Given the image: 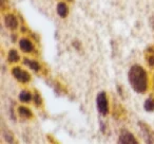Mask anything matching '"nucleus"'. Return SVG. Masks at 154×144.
<instances>
[{
    "label": "nucleus",
    "instance_id": "dca6fc26",
    "mask_svg": "<svg viewBox=\"0 0 154 144\" xmlns=\"http://www.w3.org/2000/svg\"><path fill=\"white\" fill-rule=\"evenodd\" d=\"M148 64L150 67H154V55L153 54H150L149 57H148Z\"/></svg>",
    "mask_w": 154,
    "mask_h": 144
},
{
    "label": "nucleus",
    "instance_id": "f257e3e1",
    "mask_svg": "<svg viewBox=\"0 0 154 144\" xmlns=\"http://www.w3.org/2000/svg\"><path fill=\"white\" fill-rule=\"evenodd\" d=\"M129 82L133 90L137 93H145L148 89V74L139 65H134L129 70Z\"/></svg>",
    "mask_w": 154,
    "mask_h": 144
},
{
    "label": "nucleus",
    "instance_id": "9d476101",
    "mask_svg": "<svg viewBox=\"0 0 154 144\" xmlns=\"http://www.w3.org/2000/svg\"><path fill=\"white\" fill-rule=\"evenodd\" d=\"M56 11H57L58 16H60L61 18H66L69 14V8L64 2H58Z\"/></svg>",
    "mask_w": 154,
    "mask_h": 144
},
{
    "label": "nucleus",
    "instance_id": "39448f33",
    "mask_svg": "<svg viewBox=\"0 0 154 144\" xmlns=\"http://www.w3.org/2000/svg\"><path fill=\"white\" fill-rule=\"evenodd\" d=\"M118 143L122 144H136L137 140L130 131L128 130H122L118 138Z\"/></svg>",
    "mask_w": 154,
    "mask_h": 144
},
{
    "label": "nucleus",
    "instance_id": "6e6552de",
    "mask_svg": "<svg viewBox=\"0 0 154 144\" xmlns=\"http://www.w3.org/2000/svg\"><path fill=\"white\" fill-rule=\"evenodd\" d=\"M139 125H140V127H141V130H143V137H145L146 141H147L148 143H152V142H153V131H152L146 124L140 123Z\"/></svg>",
    "mask_w": 154,
    "mask_h": 144
},
{
    "label": "nucleus",
    "instance_id": "2eb2a0df",
    "mask_svg": "<svg viewBox=\"0 0 154 144\" xmlns=\"http://www.w3.org/2000/svg\"><path fill=\"white\" fill-rule=\"evenodd\" d=\"M3 137H5V140L7 142H14V137L12 136V133H10V131H5V133H3Z\"/></svg>",
    "mask_w": 154,
    "mask_h": 144
},
{
    "label": "nucleus",
    "instance_id": "423d86ee",
    "mask_svg": "<svg viewBox=\"0 0 154 144\" xmlns=\"http://www.w3.org/2000/svg\"><path fill=\"white\" fill-rule=\"evenodd\" d=\"M19 48L23 53H32L35 50V46L32 41L26 37H22L19 40Z\"/></svg>",
    "mask_w": 154,
    "mask_h": 144
},
{
    "label": "nucleus",
    "instance_id": "f3484780",
    "mask_svg": "<svg viewBox=\"0 0 154 144\" xmlns=\"http://www.w3.org/2000/svg\"><path fill=\"white\" fill-rule=\"evenodd\" d=\"M68 1H72V0H68Z\"/></svg>",
    "mask_w": 154,
    "mask_h": 144
},
{
    "label": "nucleus",
    "instance_id": "0eeeda50",
    "mask_svg": "<svg viewBox=\"0 0 154 144\" xmlns=\"http://www.w3.org/2000/svg\"><path fill=\"white\" fill-rule=\"evenodd\" d=\"M23 65H26L29 68L34 72H39L41 70V66L37 60L34 59H29V58H24L23 59Z\"/></svg>",
    "mask_w": 154,
    "mask_h": 144
},
{
    "label": "nucleus",
    "instance_id": "9b49d317",
    "mask_svg": "<svg viewBox=\"0 0 154 144\" xmlns=\"http://www.w3.org/2000/svg\"><path fill=\"white\" fill-rule=\"evenodd\" d=\"M19 101L23 104H29L33 100V94L29 90H22L19 93Z\"/></svg>",
    "mask_w": 154,
    "mask_h": 144
},
{
    "label": "nucleus",
    "instance_id": "1a4fd4ad",
    "mask_svg": "<svg viewBox=\"0 0 154 144\" xmlns=\"http://www.w3.org/2000/svg\"><path fill=\"white\" fill-rule=\"evenodd\" d=\"M20 60V55L19 52L16 49H11L8 52V62L11 64H17Z\"/></svg>",
    "mask_w": 154,
    "mask_h": 144
},
{
    "label": "nucleus",
    "instance_id": "7ed1b4c3",
    "mask_svg": "<svg viewBox=\"0 0 154 144\" xmlns=\"http://www.w3.org/2000/svg\"><path fill=\"white\" fill-rule=\"evenodd\" d=\"M96 104L99 114H103V116H107L108 112H109V102H108L107 94L103 91L98 93L96 99Z\"/></svg>",
    "mask_w": 154,
    "mask_h": 144
},
{
    "label": "nucleus",
    "instance_id": "20e7f679",
    "mask_svg": "<svg viewBox=\"0 0 154 144\" xmlns=\"http://www.w3.org/2000/svg\"><path fill=\"white\" fill-rule=\"evenodd\" d=\"M3 21H5V27L11 31H16L19 27V21H18L17 16L12 13L5 14V17H3Z\"/></svg>",
    "mask_w": 154,
    "mask_h": 144
},
{
    "label": "nucleus",
    "instance_id": "4468645a",
    "mask_svg": "<svg viewBox=\"0 0 154 144\" xmlns=\"http://www.w3.org/2000/svg\"><path fill=\"white\" fill-rule=\"evenodd\" d=\"M33 102H34V104L36 105V107H40L43 103V100H42V98H41L40 93L37 92V91H35V92L33 93Z\"/></svg>",
    "mask_w": 154,
    "mask_h": 144
},
{
    "label": "nucleus",
    "instance_id": "ddd939ff",
    "mask_svg": "<svg viewBox=\"0 0 154 144\" xmlns=\"http://www.w3.org/2000/svg\"><path fill=\"white\" fill-rule=\"evenodd\" d=\"M143 108H145L146 111H154V99L150 98V99H147L145 101V104H143Z\"/></svg>",
    "mask_w": 154,
    "mask_h": 144
},
{
    "label": "nucleus",
    "instance_id": "f8f14e48",
    "mask_svg": "<svg viewBox=\"0 0 154 144\" xmlns=\"http://www.w3.org/2000/svg\"><path fill=\"white\" fill-rule=\"evenodd\" d=\"M17 111H18V114H19L22 119L33 118V114H32V111H31V109L26 107V106H20V107H18Z\"/></svg>",
    "mask_w": 154,
    "mask_h": 144
},
{
    "label": "nucleus",
    "instance_id": "f03ea898",
    "mask_svg": "<svg viewBox=\"0 0 154 144\" xmlns=\"http://www.w3.org/2000/svg\"><path fill=\"white\" fill-rule=\"evenodd\" d=\"M12 75L14 76L16 81H18L21 84H28L31 81V75L26 70H23L20 67L15 66L12 69Z\"/></svg>",
    "mask_w": 154,
    "mask_h": 144
}]
</instances>
